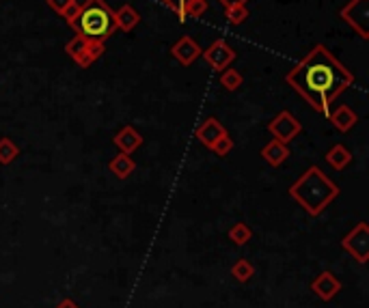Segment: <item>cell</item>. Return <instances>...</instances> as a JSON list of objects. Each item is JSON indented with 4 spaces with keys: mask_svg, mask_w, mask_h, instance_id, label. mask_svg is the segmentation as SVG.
<instances>
[{
    "mask_svg": "<svg viewBox=\"0 0 369 308\" xmlns=\"http://www.w3.org/2000/svg\"><path fill=\"white\" fill-rule=\"evenodd\" d=\"M285 82H288L315 112L328 116L330 104L348 87H352L355 76L335 59L332 52H328L326 45L320 43L285 76Z\"/></svg>",
    "mask_w": 369,
    "mask_h": 308,
    "instance_id": "cell-1",
    "label": "cell"
},
{
    "mask_svg": "<svg viewBox=\"0 0 369 308\" xmlns=\"http://www.w3.org/2000/svg\"><path fill=\"white\" fill-rule=\"evenodd\" d=\"M341 194L339 185L330 181L320 166H309L290 185V196L303 207L309 216H322L328 205Z\"/></svg>",
    "mask_w": 369,
    "mask_h": 308,
    "instance_id": "cell-2",
    "label": "cell"
},
{
    "mask_svg": "<svg viewBox=\"0 0 369 308\" xmlns=\"http://www.w3.org/2000/svg\"><path fill=\"white\" fill-rule=\"evenodd\" d=\"M70 28L78 37L87 41H106L117 32L114 11L104 3V0H85L80 5L72 20H67Z\"/></svg>",
    "mask_w": 369,
    "mask_h": 308,
    "instance_id": "cell-3",
    "label": "cell"
},
{
    "mask_svg": "<svg viewBox=\"0 0 369 308\" xmlns=\"http://www.w3.org/2000/svg\"><path fill=\"white\" fill-rule=\"evenodd\" d=\"M65 52L80 67V70H87V67H91L99 57L104 54V43L102 41H87V39L76 35L74 39L65 43Z\"/></svg>",
    "mask_w": 369,
    "mask_h": 308,
    "instance_id": "cell-4",
    "label": "cell"
},
{
    "mask_svg": "<svg viewBox=\"0 0 369 308\" xmlns=\"http://www.w3.org/2000/svg\"><path fill=\"white\" fill-rule=\"evenodd\" d=\"M339 18L355 30L361 39H369V0H350L339 11Z\"/></svg>",
    "mask_w": 369,
    "mask_h": 308,
    "instance_id": "cell-5",
    "label": "cell"
},
{
    "mask_svg": "<svg viewBox=\"0 0 369 308\" xmlns=\"http://www.w3.org/2000/svg\"><path fill=\"white\" fill-rule=\"evenodd\" d=\"M341 248L355 259L357 263H367L369 259V225L367 222H359L348 235L341 239Z\"/></svg>",
    "mask_w": 369,
    "mask_h": 308,
    "instance_id": "cell-6",
    "label": "cell"
},
{
    "mask_svg": "<svg viewBox=\"0 0 369 308\" xmlns=\"http://www.w3.org/2000/svg\"><path fill=\"white\" fill-rule=\"evenodd\" d=\"M268 132H270L277 141L290 145L296 136L303 132V125H300L298 119L290 112V110H281L270 123H268Z\"/></svg>",
    "mask_w": 369,
    "mask_h": 308,
    "instance_id": "cell-7",
    "label": "cell"
},
{
    "mask_svg": "<svg viewBox=\"0 0 369 308\" xmlns=\"http://www.w3.org/2000/svg\"><path fill=\"white\" fill-rule=\"evenodd\" d=\"M201 57L206 59V63L212 67L214 72H223V70H227V67H231V63L238 59V52L225 39H218L208 50H203Z\"/></svg>",
    "mask_w": 369,
    "mask_h": 308,
    "instance_id": "cell-8",
    "label": "cell"
},
{
    "mask_svg": "<svg viewBox=\"0 0 369 308\" xmlns=\"http://www.w3.org/2000/svg\"><path fill=\"white\" fill-rule=\"evenodd\" d=\"M341 289H343L341 280L335 276L330 269L320 271V274H317V276L311 280V291H313V294L320 298V300H324V302H330L335 296L339 294Z\"/></svg>",
    "mask_w": 369,
    "mask_h": 308,
    "instance_id": "cell-9",
    "label": "cell"
},
{
    "mask_svg": "<svg viewBox=\"0 0 369 308\" xmlns=\"http://www.w3.org/2000/svg\"><path fill=\"white\" fill-rule=\"evenodd\" d=\"M201 52L203 50L199 48V43L192 39V37H181L179 41H175L173 43V48H171V54H173V59L175 61H179V65H192L199 57H201Z\"/></svg>",
    "mask_w": 369,
    "mask_h": 308,
    "instance_id": "cell-10",
    "label": "cell"
},
{
    "mask_svg": "<svg viewBox=\"0 0 369 308\" xmlns=\"http://www.w3.org/2000/svg\"><path fill=\"white\" fill-rule=\"evenodd\" d=\"M225 134H227L225 125L218 121V119H214V116L206 119V121L201 123V125L197 127V132H195V136L199 138V143L203 145V147H208V149H212L214 143L221 138V136H225Z\"/></svg>",
    "mask_w": 369,
    "mask_h": 308,
    "instance_id": "cell-11",
    "label": "cell"
},
{
    "mask_svg": "<svg viewBox=\"0 0 369 308\" xmlns=\"http://www.w3.org/2000/svg\"><path fill=\"white\" fill-rule=\"evenodd\" d=\"M112 143H114V147L119 149L121 153H128V156H132V153L143 145V136L137 132V127H132V125H123L119 132L114 134Z\"/></svg>",
    "mask_w": 369,
    "mask_h": 308,
    "instance_id": "cell-12",
    "label": "cell"
},
{
    "mask_svg": "<svg viewBox=\"0 0 369 308\" xmlns=\"http://www.w3.org/2000/svg\"><path fill=\"white\" fill-rule=\"evenodd\" d=\"M114 22H117V30L130 32L139 26L141 22V13L134 9L132 5H121L119 9H114Z\"/></svg>",
    "mask_w": 369,
    "mask_h": 308,
    "instance_id": "cell-13",
    "label": "cell"
},
{
    "mask_svg": "<svg viewBox=\"0 0 369 308\" xmlns=\"http://www.w3.org/2000/svg\"><path fill=\"white\" fill-rule=\"evenodd\" d=\"M261 158L270 166H281L285 160L290 158V147L285 143H281V141H277V138H272L261 149Z\"/></svg>",
    "mask_w": 369,
    "mask_h": 308,
    "instance_id": "cell-14",
    "label": "cell"
},
{
    "mask_svg": "<svg viewBox=\"0 0 369 308\" xmlns=\"http://www.w3.org/2000/svg\"><path fill=\"white\" fill-rule=\"evenodd\" d=\"M328 119H330V123L337 127L339 132H350L352 127H355L359 123V116L357 112L352 110L350 106H339L335 112H328Z\"/></svg>",
    "mask_w": 369,
    "mask_h": 308,
    "instance_id": "cell-15",
    "label": "cell"
},
{
    "mask_svg": "<svg viewBox=\"0 0 369 308\" xmlns=\"http://www.w3.org/2000/svg\"><path fill=\"white\" fill-rule=\"evenodd\" d=\"M108 168H110V173L114 177H119V179H128L134 170H137V162H134L128 153H121L119 151V156H114L110 162H108Z\"/></svg>",
    "mask_w": 369,
    "mask_h": 308,
    "instance_id": "cell-16",
    "label": "cell"
},
{
    "mask_svg": "<svg viewBox=\"0 0 369 308\" xmlns=\"http://www.w3.org/2000/svg\"><path fill=\"white\" fill-rule=\"evenodd\" d=\"M326 164L335 170H343L350 162H352V153L343 147V145H335L328 149V153L324 156Z\"/></svg>",
    "mask_w": 369,
    "mask_h": 308,
    "instance_id": "cell-17",
    "label": "cell"
},
{
    "mask_svg": "<svg viewBox=\"0 0 369 308\" xmlns=\"http://www.w3.org/2000/svg\"><path fill=\"white\" fill-rule=\"evenodd\" d=\"M227 237H229L236 246H246L250 239H253V229H250L246 222H236V225L229 229Z\"/></svg>",
    "mask_w": 369,
    "mask_h": 308,
    "instance_id": "cell-18",
    "label": "cell"
},
{
    "mask_svg": "<svg viewBox=\"0 0 369 308\" xmlns=\"http://www.w3.org/2000/svg\"><path fill=\"white\" fill-rule=\"evenodd\" d=\"M231 276L236 278L238 283H248L250 278L255 276V267H253V263H250L248 259H238L236 263L231 265Z\"/></svg>",
    "mask_w": 369,
    "mask_h": 308,
    "instance_id": "cell-19",
    "label": "cell"
},
{
    "mask_svg": "<svg viewBox=\"0 0 369 308\" xmlns=\"http://www.w3.org/2000/svg\"><path fill=\"white\" fill-rule=\"evenodd\" d=\"M20 156V147L15 145L11 138H0V164L9 166Z\"/></svg>",
    "mask_w": 369,
    "mask_h": 308,
    "instance_id": "cell-20",
    "label": "cell"
},
{
    "mask_svg": "<svg viewBox=\"0 0 369 308\" xmlns=\"http://www.w3.org/2000/svg\"><path fill=\"white\" fill-rule=\"evenodd\" d=\"M242 82H244V78H242V74L238 72V70H223V74H221V87H225L227 91H238L240 87H242Z\"/></svg>",
    "mask_w": 369,
    "mask_h": 308,
    "instance_id": "cell-21",
    "label": "cell"
},
{
    "mask_svg": "<svg viewBox=\"0 0 369 308\" xmlns=\"http://www.w3.org/2000/svg\"><path fill=\"white\" fill-rule=\"evenodd\" d=\"M208 11V0H188L181 11V22L188 18H201Z\"/></svg>",
    "mask_w": 369,
    "mask_h": 308,
    "instance_id": "cell-22",
    "label": "cell"
},
{
    "mask_svg": "<svg viewBox=\"0 0 369 308\" xmlns=\"http://www.w3.org/2000/svg\"><path fill=\"white\" fill-rule=\"evenodd\" d=\"M248 18V9L246 5H236V7H227L225 9V20L231 24V26H240L244 24Z\"/></svg>",
    "mask_w": 369,
    "mask_h": 308,
    "instance_id": "cell-23",
    "label": "cell"
},
{
    "mask_svg": "<svg viewBox=\"0 0 369 308\" xmlns=\"http://www.w3.org/2000/svg\"><path fill=\"white\" fill-rule=\"evenodd\" d=\"M231 149H233V141H231L229 134L221 136V138H218V141L214 143V147H212V151L216 153L218 158H227L229 153H231Z\"/></svg>",
    "mask_w": 369,
    "mask_h": 308,
    "instance_id": "cell-24",
    "label": "cell"
},
{
    "mask_svg": "<svg viewBox=\"0 0 369 308\" xmlns=\"http://www.w3.org/2000/svg\"><path fill=\"white\" fill-rule=\"evenodd\" d=\"M46 3H48L50 9H52L54 13H59L61 18H63V15L67 13V9H70L76 3V0H46Z\"/></svg>",
    "mask_w": 369,
    "mask_h": 308,
    "instance_id": "cell-25",
    "label": "cell"
},
{
    "mask_svg": "<svg viewBox=\"0 0 369 308\" xmlns=\"http://www.w3.org/2000/svg\"><path fill=\"white\" fill-rule=\"evenodd\" d=\"M162 3L169 7L171 11H175V15H177L179 22H181V11H183V7H186L188 0H162Z\"/></svg>",
    "mask_w": 369,
    "mask_h": 308,
    "instance_id": "cell-26",
    "label": "cell"
},
{
    "mask_svg": "<svg viewBox=\"0 0 369 308\" xmlns=\"http://www.w3.org/2000/svg\"><path fill=\"white\" fill-rule=\"evenodd\" d=\"M218 3H221L227 9V7H236V5H246L248 0H218Z\"/></svg>",
    "mask_w": 369,
    "mask_h": 308,
    "instance_id": "cell-27",
    "label": "cell"
},
{
    "mask_svg": "<svg viewBox=\"0 0 369 308\" xmlns=\"http://www.w3.org/2000/svg\"><path fill=\"white\" fill-rule=\"evenodd\" d=\"M54 308H80L74 300H70V298H67V300H63L61 304H57Z\"/></svg>",
    "mask_w": 369,
    "mask_h": 308,
    "instance_id": "cell-28",
    "label": "cell"
}]
</instances>
